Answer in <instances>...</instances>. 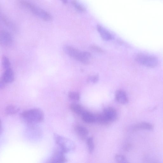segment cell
I'll list each match as a JSON object with an SVG mask.
<instances>
[{
	"label": "cell",
	"instance_id": "15",
	"mask_svg": "<svg viewBox=\"0 0 163 163\" xmlns=\"http://www.w3.org/2000/svg\"><path fill=\"white\" fill-rule=\"evenodd\" d=\"M71 110L74 113L77 115H82L86 111L84 108L80 105L73 103L70 107Z\"/></svg>",
	"mask_w": 163,
	"mask_h": 163
},
{
	"label": "cell",
	"instance_id": "26",
	"mask_svg": "<svg viewBox=\"0 0 163 163\" xmlns=\"http://www.w3.org/2000/svg\"><path fill=\"white\" fill-rule=\"evenodd\" d=\"M63 3H64L65 4H66L67 3V1H63Z\"/></svg>",
	"mask_w": 163,
	"mask_h": 163
},
{
	"label": "cell",
	"instance_id": "9",
	"mask_svg": "<svg viewBox=\"0 0 163 163\" xmlns=\"http://www.w3.org/2000/svg\"><path fill=\"white\" fill-rule=\"evenodd\" d=\"M115 97L117 101L120 104H125L128 103L129 100L127 95L123 90L117 91L116 92Z\"/></svg>",
	"mask_w": 163,
	"mask_h": 163
},
{
	"label": "cell",
	"instance_id": "8",
	"mask_svg": "<svg viewBox=\"0 0 163 163\" xmlns=\"http://www.w3.org/2000/svg\"><path fill=\"white\" fill-rule=\"evenodd\" d=\"M103 114L111 122L115 120L117 118V114L116 110L112 107H107L103 111Z\"/></svg>",
	"mask_w": 163,
	"mask_h": 163
},
{
	"label": "cell",
	"instance_id": "10",
	"mask_svg": "<svg viewBox=\"0 0 163 163\" xmlns=\"http://www.w3.org/2000/svg\"><path fill=\"white\" fill-rule=\"evenodd\" d=\"M97 29L102 38L108 40L113 39L114 37L112 34L105 28L100 25H97Z\"/></svg>",
	"mask_w": 163,
	"mask_h": 163
},
{
	"label": "cell",
	"instance_id": "18",
	"mask_svg": "<svg viewBox=\"0 0 163 163\" xmlns=\"http://www.w3.org/2000/svg\"><path fill=\"white\" fill-rule=\"evenodd\" d=\"M2 65L5 70L11 68V63L9 58L6 56H3L2 58Z\"/></svg>",
	"mask_w": 163,
	"mask_h": 163
},
{
	"label": "cell",
	"instance_id": "12",
	"mask_svg": "<svg viewBox=\"0 0 163 163\" xmlns=\"http://www.w3.org/2000/svg\"><path fill=\"white\" fill-rule=\"evenodd\" d=\"M75 130L78 135L83 139H85L88 134L87 129L83 126H76L75 128Z\"/></svg>",
	"mask_w": 163,
	"mask_h": 163
},
{
	"label": "cell",
	"instance_id": "4",
	"mask_svg": "<svg viewBox=\"0 0 163 163\" xmlns=\"http://www.w3.org/2000/svg\"><path fill=\"white\" fill-rule=\"evenodd\" d=\"M135 59L139 64L150 68H154L158 65V58L154 55L140 53L135 56Z\"/></svg>",
	"mask_w": 163,
	"mask_h": 163
},
{
	"label": "cell",
	"instance_id": "20",
	"mask_svg": "<svg viewBox=\"0 0 163 163\" xmlns=\"http://www.w3.org/2000/svg\"><path fill=\"white\" fill-rule=\"evenodd\" d=\"M115 159L118 163H129L124 156L120 155H116Z\"/></svg>",
	"mask_w": 163,
	"mask_h": 163
},
{
	"label": "cell",
	"instance_id": "13",
	"mask_svg": "<svg viewBox=\"0 0 163 163\" xmlns=\"http://www.w3.org/2000/svg\"><path fill=\"white\" fill-rule=\"evenodd\" d=\"M82 118L83 120L88 124H92L96 122L95 115L85 111L82 115Z\"/></svg>",
	"mask_w": 163,
	"mask_h": 163
},
{
	"label": "cell",
	"instance_id": "3",
	"mask_svg": "<svg viewBox=\"0 0 163 163\" xmlns=\"http://www.w3.org/2000/svg\"><path fill=\"white\" fill-rule=\"evenodd\" d=\"M22 4L33 14L46 21L52 19L51 15L48 12L39 7L29 2L23 1Z\"/></svg>",
	"mask_w": 163,
	"mask_h": 163
},
{
	"label": "cell",
	"instance_id": "16",
	"mask_svg": "<svg viewBox=\"0 0 163 163\" xmlns=\"http://www.w3.org/2000/svg\"><path fill=\"white\" fill-rule=\"evenodd\" d=\"M95 117L96 122L101 124L107 125L110 122L103 113L96 115Z\"/></svg>",
	"mask_w": 163,
	"mask_h": 163
},
{
	"label": "cell",
	"instance_id": "5",
	"mask_svg": "<svg viewBox=\"0 0 163 163\" xmlns=\"http://www.w3.org/2000/svg\"><path fill=\"white\" fill-rule=\"evenodd\" d=\"M55 138L57 144L63 153L69 152L75 149V145L71 140L57 134L55 135Z\"/></svg>",
	"mask_w": 163,
	"mask_h": 163
},
{
	"label": "cell",
	"instance_id": "11",
	"mask_svg": "<svg viewBox=\"0 0 163 163\" xmlns=\"http://www.w3.org/2000/svg\"><path fill=\"white\" fill-rule=\"evenodd\" d=\"M153 126L151 124L146 122H143L135 125L134 127V130H152Z\"/></svg>",
	"mask_w": 163,
	"mask_h": 163
},
{
	"label": "cell",
	"instance_id": "14",
	"mask_svg": "<svg viewBox=\"0 0 163 163\" xmlns=\"http://www.w3.org/2000/svg\"><path fill=\"white\" fill-rule=\"evenodd\" d=\"M62 151L56 153L53 158V163H65L66 160Z\"/></svg>",
	"mask_w": 163,
	"mask_h": 163
},
{
	"label": "cell",
	"instance_id": "17",
	"mask_svg": "<svg viewBox=\"0 0 163 163\" xmlns=\"http://www.w3.org/2000/svg\"><path fill=\"white\" fill-rule=\"evenodd\" d=\"M19 108L13 105L7 106L5 109V112L7 114L9 115L14 114L19 111Z\"/></svg>",
	"mask_w": 163,
	"mask_h": 163
},
{
	"label": "cell",
	"instance_id": "7",
	"mask_svg": "<svg viewBox=\"0 0 163 163\" xmlns=\"http://www.w3.org/2000/svg\"><path fill=\"white\" fill-rule=\"evenodd\" d=\"M14 79V72L11 68L5 70L3 74L2 80L5 83L13 82Z\"/></svg>",
	"mask_w": 163,
	"mask_h": 163
},
{
	"label": "cell",
	"instance_id": "19",
	"mask_svg": "<svg viewBox=\"0 0 163 163\" xmlns=\"http://www.w3.org/2000/svg\"><path fill=\"white\" fill-rule=\"evenodd\" d=\"M87 144L89 152L90 153H92L95 147L94 140L92 137H89L87 139Z\"/></svg>",
	"mask_w": 163,
	"mask_h": 163
},
{
	"label": "cell",
	"instance_id": "24",
	"mask_svg": "<svg viewBox=\"0 0 163 163\" xmlns=\"http://www.w3.org/2000/svg\"><path fill=\"white\" fill-rule=\"evenodd\" d=\"M92 48L94 50L97 51L98 52H103V50H102L101 49L97 46H93L92 47Z\"/></svg>",
	"mask_w": 163,
	"mask_h": 163
},
{
	"label": "cell",
	"instance_id": "25",
	"mask_svg": "<svg viewBox=\"0 0 163 163\" xmlns=\"http://www.w3.org/2000/svg\"><path fill=\"white\" fill-rule=\"evenodd\" d=\"M0 87H1V88H3L5 87V83L2 80H1V83H0Z\"/></svg>",
	"mask_w": 163,
	"mask_h": 163
},
{
	"label": "cell",
	"instance_id": "1",
	"mask_svg": "<svg viewBox=\"0 0 163 163\" xmlns=\"http://www.w3.org/2000/svg\"><path fill=\"white\" fill-rule=\"evenodd\" d=\"M22 118L29 124H36L42 122L45 118L43 111L40 109L34 108L25 111L20 114Z\"/></svg>",
	"mask_w": 163,
	"mask_h": 163
},
{
	"label": "cell",
	"instance_id": "22",
	"mask_svg": "<svg viewBox=\"0 0 163 163\" xmlns=\"http://www.w3.org/2000/svg\"><path fill=\"white\" fill-rule=\"evenodd\" d=\"M72 3L78 11L82 12H85L86 9L83 6L78 4L76 1L72 2Z\"/></svg>",
	"mask_w": 163,
	"mask_h": 163
},
{
	"label": "cell",
	"instance_id": "21",
	"mask_svg": "<svg viewBox=\"0 0 163 163\" xmlns=\"http://www.w3.org/2000/svg\"><path fill=\"white\" fill-rule=\"evenodd\" d=\"M69 97L71 99L75 101H78L80 100L79 94L75 92H70L68 94Z\"/></svg>",
	"mask_w": 163,
	"mask_h": 163
},
{
	"label": "cell",
	"instance_id": "2",
	"mask_svg": "<svg viewBox=\"0 0 163 163\" xmlns=\"http://www.w3.org/2000/svg\"><path fill=\"white\" fill-rule=\"evenodd\" d=\"M64 52L69 56L82 63L87 64L90 62L91 54L87 52H81L70 46L66 45L63 48Z\"/></svg>",
	"mask_w": 163,
	"mask_h": 163
},
{
	"label": "cell",
	"instance_id": "6",
	"mask_svg": "<svg viewBox=\"0 0 163 163\" xmlns=\"http://www.w3.org/2000/svg\"><path fill=\"white\" fill-rule=\"evenodd\" d=\"M0 42L3 46L6 47H10L13 43L12 35L8 31L2 30L0 33Z\"/></svg>",
	"mask_w": 163,
	"mask_h": 163
},
{
	"label": "cell",
	"instance_id": "23",
	"mask_svg": "<svg viewBox=\"0 0 163 163\" xmlns=\"http://www.w3.org/2000/svg\"><path fill=\"white\" fill-rule=\"evenodd\" d=\"M98 80V77L96 75L91 76L88 77V82L90 83H95L97 82Z\"/></svg>",
	"mask_w": 163,
	"mask_h": 163
}]
</instances>
